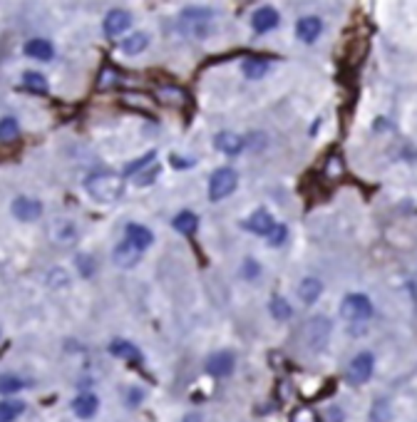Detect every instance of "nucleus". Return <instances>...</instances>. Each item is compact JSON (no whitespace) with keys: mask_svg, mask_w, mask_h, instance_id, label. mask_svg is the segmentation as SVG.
<instances>
[{"mask_svg":"<svg viewBox=\"0 0 417 422\" xmlns=\"http://www.w3.org/2000/svg\"><path fill=\"white\" fill-rule=\"evenodd\" d=\"M87 194L99 204H112L122 196V176L115 172H92L85 179Z\"/></svg>","mask_w":417,"mask_h":422,"instance_id":"1","label":"nucleus"},{"mask_svg":"<svg viewBox=\"0 0 417 422\" xmlns=\"http://www.w3.org/2000/svg\"><path fill=\"white\" fill-rule=\"evenodd\" d=\"M328 338H331V320L323 318V316L311 318L303 325V331H300V340L306 343V348H311L315 353H320L326 348Z\"/></svg>","mask_w":417,"mask_h":422,"instance_id":"2","label":"nucleus"},{"mask_svg":"<svg viewBox=\"0 0 417 422\" xmlns=\"http://www.w3.org/2000/svg\"><path fill=\"white\" fill-rule=\"evenodd\" d=\"M236 184H239V176H236L234 169H216L211 179H208V199L211 202H222V199H226L234 191Z\"/></svg>","mask_w":417,"mask_h":422,"instance_id":"3","label":"nucleus"},{"mask_svg":"<svg viewBox=\"0 0 417 422\" xmlns=\"http://www.w3.org/2000/svg\"><path fill=\"white\" fill-rule=\"evenodd\" d=\"M372 368H375V357H372V353H358V355L353 357L350 365H348L346 371V380L350 385H363L370 380L372 375Z\"/></svg>","mask_w":417,"mask_h":422,"instance_id":"4","label":"nucleus"},{"mask_svg":"<svg viewBox=\"0 0 417 422\" xmlns=\"http://www.w3.org/2000/svg\"><path fill=\"white\" fill-rule=\"evenodd\" d=\"M340 313H343V318H348V320H365L372 316V303L368 296H363V293H350V296L343 298Z\"/></svg>","mask_w":417,"mask_h":422,"instance_id":"5","label":"nucleus"},{"mask_svg":"<svg viewBox=\"0 0 417 422\" xmlns=\"http://www.w3.org/2000/svg\"><path fill=\"white\" fill-rule=\"evenodd\" d=\"M206 373L214 377H226L234 373V355L228 351H216L206 357Z\"/></svg>","mask_w":417,"mask_h":422,"instance_id":"6","label":"nucleus"},{"mask_svg":"<svg viewBox=\"0 0 417 422\" xmlns=\"http://www.w3.org/2000/svg\"><path fill=\"white\" fill-rule=\"evenodd\" d=\"M10 211H13V216L18 221H35L40 219V214H43V204L38 202V199H30V196H18L13 202V207H10Z\"/></svg>","mask_w":417,"mask_h":422,"instance_id":"7","label":"nucleus"},{"mask_svg":"<svg viewBox=\"0 0 417 422\" xmlns=\"http://www.w3.org/2000/svg\"><path fill=\"white\" fill-rule=\"evenodd\" d=\"M243 226L251 231V234H259V236H268V231L276 226L274 216L268 214L266 209H256L254 214L248 216L246 221H243Z\"/></svg>","mask_w":417,"mask_h":422,"instance_id":"8","label":"nucleus"},{"mask_svg":"<svg viewBox=\"0 0 417 422\" xmlns=\"http://www.w3.org/2000/svg\"><path fill=\"white\" fill-rule=\"evenodd\" d=\"M251 25H254L256 33H268V30H274V27L278 25V10L271 5L259 8V10L251 15Z\"/></svg>","mask_w":417,"mask_h":422,"instance_id":"9","label":"nucleus"},{"mask_svg":"<svg viewBox=\"0 0 417 422\" xmlns=\"http://www.w3.org/2000/svg\"><path fill=\"white\" fill-rule=\"evenodd\" d=\"M320 30H323V23H320L315 15H306V18H300L298 25H296V35H298V40L300 43H306V45H311V43L318 40Z\"/></svg>","mask_w":417,"mask_h":422,"instance_id":"10","label":"nucleus"},{"mask_svg":"<svg viewBox=\"0 0 417 422\" xmlns=\"http://www.w3.org/2000/svg\"><path fill=\"white\" fill-rule=\"evenodd\" d=\"M127 244H130L132 248H137L139 253L144 251V248L152 246V241H154V236H152V231L147 226H142V224H127Z\"/></svg>","mask_w":417,"mask_h":422,"instance_id":"11","label":"nucleus"},{"mask_svg":"<svg viewBox=\"0 0 417 422\" xmlns=\"http://www.w3.org/2000/svg\"><path fill=\"white\" fill-rule=\"evenodd\" d=\"M97 408H99V400H97V395H92V392H82V395H78L72 400V412H75L80 420L95 417Z\"/></svg>","mask_w":417,"mask_h":422,"instance_id":"12","label":"nucleus"},{"mask_svg":"<svg viewBox=\"0 0 417 422\" xmlns=\"http://www.w3.org/2000/svg\"><path fill=\"white\" fill-rule=\"evenodd\" d=\"M130 25H132V15L127 13V10H119V8L110 10L107 18H104V33L107 35H119Z\"/></svg>","mask_w":417,"mask_h":422,"instance_id":"13","label":"nucleus"},{"mask_svg":"<svg viewBox=\"0 0 417 422\" xmlns=\"http://www.w3.org/2000/svg\"><path fill=\"white\" fill-rule=\"evenodd\" d=\"M25 55L33 60H40V62H50V60L55 58V47H52V43H47V40L35 38L25 43Z\"/></svg>","mask_w":417,"mask_h":422,"instance_id":"14","label":"nucleus"},{"mask_svg":"<svg viewBox=\"0 0 417 422\" xmlns=\"http://www.w3.org/2000/svg\"><path fill=\"white\" fill-rule=\"evenodd\" d=\"M156 97L162 104H169V107H184V104L189 102V95L182 90V87H176V84H164L156 90Z\"/></svg>","mask_w":417,"mask_h":422,"instance_id":"15","label":"nucleus"},{"mask_svg":"<svg viewBox=\"0 0 417 422\" xmlns=\"http://www.w3.org/2000/svg\"><path fill=\"white\" fill-rule=\"evenodd\" d=\"M214 147L222 154H239L243 150V139L239 134H234V132H219L214 137Z\"/></svg>","mask_w":417,"mask_h":422,"instance_id":"16","label":"nucleus"},{"mask_svg":"<svg viewBox=\"0 0 417 422\" xmlns=\"http://www.w3.org/2000/svg\"><path fill=\"white\" fill-rule=\"evenodd\" d=\"M211 18H214V13H211L208 8H187V10L182 13L184 23H189L191 27H196V30H199L196 35H204V27H206V23Z\"/></svg>","mask_w":417,"mask_h":422,"instance_id":"17","label":"nucleus"},{"mask_svg":"<svg viewBox=\"0 0 417 422\" xmlns=\"http://www.w3.org/2000/svg\"><path fill=\"white\" fill-rule=\"evenodd\" d=\"M110 353L115 357H122L127 363H139L142 360V353L137 351V345H132L130 340H112L110 343Z\"/></svg>","mask_w":417,"mask_h":422,"instance_id":"18","label":"nucleus"},{"mask_svg":"<svg viewBox=\"0 0 417 422\" xmlns=\"http://www.w3.org/2000/svg\"><path fill=\"white\" fill-rule=\"evenodd\" d=\"M112 259H115V263H117L119 268H132V266H137L139 251H137V248H132L130 244L124 241V244L115 246V253H112Z\"/></svg>","mask_w":417,"mask_h":422,"instance_id":"19","label":"nucleus"},{"mask_svg":"<svg viewBox=\"0 0 417 422\" xmlns=\"http://www.w3.org/2000/svg\"><path fill=\"white\" fill-rule=\"evenodd\" d=\"M368 58V38H353L348 43V65L358 67Z\"/></svg>","mask_w":417,"mask_h":422,"instance_id":"20","label":"nucleus"},{"mask_svg":"<svg viewBox=\"0 0 417 422\" xmlns=\"http://www.w3.org/2000/svg\"><path fill=\"white\" fill-rule=\"evenodd\" d=\"M171 226H174L179 234L191 236L196 231V226H199V219H196L191 211H179V214L174 216V221H171Z\"/></svg>","mask_w":417,"mask_h":422,"instance_id":"21","label":"nucleus"},{"mask_svg":"<svg viewBox=\"0 0 417 422\" xmlns=\"http://www.w3.org/2000/svg\"><path fill=\"white\" fill-rule=\"evenodd\" d=\"M300 298L306 301V303H315L320 298V293H323V283L318 279H303L300 281Z\"/></svg>","mask_w":417,"mask_h":422,"instance_id":"22","label":"nucleus"},{"mask_svg":"<svg viewBox=\"0 0 417 422\" xmlns=\"http://www.w3.org/2000/svg\"><path fill=\"white\" fill-rule=\"evenodd\" d=\"M147 45H150V35L147 33H132L130 38L122 43V50L127 52V55H139V52H142Z\"/></svg>","mask_w":417,"mask_h":422,"instance_id":"23","label":"nucleus"},{"mask_svg":"<svg viewBox=\"0 0 417 422\" xmlns=\"http://www.w3.org/2000/svg\"><path fill=\"white\" fill-rule=\"evenodd\" d=\"M268 72V62L263 58H248L243 62V75L248 80H261Z\"/></svg>","mask_w":417,"mask_h":422,"instance_id":"24","label":"nucleus"},{"mask_svg":"<svg viewBox=\"0 0 417 422\" xmlns=\"http://www.w3.org/2000/svg\"><path fill=\"white\" fill-rule=\"evenodd\" d=\"M23 410L25 405L20 403V400H5V403H0V422H13L23 415Z\"/></svg>","mask_w":417,"mask_h":422,"instance_id":"25","label":"nucleus"},{"mask_svg":"<svg viewBox=\"0 0 417 422\" xmlns=\"http://www.w3.org/2000/svg\"><path fill=\"white\" fill-rule=\"evenodd\" d=\"M268 311H271V316H274L276 320H288L291 316H294L291 303H288L286 298H281V296H276V298L268 303Z\"/></svg>","mask_w":417,"mask_h":422,"instance_id":"26","label":"nucleus"},{"mask_svg":"<svg viewBox=\"0 0 417 422\" xmlns=\"http://www.w3.org/2000/svg\"><path fill=\"white\" fill-rule=\"evenodd\" d=\"M18 137H20V127H18V122H15L13 117L0 119V142L10 144V142H15Z\"/></svg>","mask_w":417,"mask_h":422,"instance_id":"27","label":"nucleus"},{"mask_svg":"<svg viewBox=\"0 0 417 422\" xmlns=\"http://www.w3.org/2000/svg\"><path fill=\"white\" fill-rule=\"evenodd\" d=\"M154 159H156V152L152 150L150 154H144V156H139V159H134V162L127 164V167H124V176H137L139 172H144L147 167H152Z\"/></svg>","mask_w":417,"mask_h":422,"instance_id":"28","label":"nucleus"},{"mask_svg":"<svg viewBox=\"0 0 417 422\" xmlns=\"http://www.w3.org/2000/svg\"><path fill=\"white\" fill-rule=\"evenodd\" d=\"M23 84H25L30 92H35V95H45L47 92V80L43 78L40 72H25V75H23Z\"/></svg>","mask_w":417,"mask_h":422,"instance_id":"29","label":"nucleus"},{"mask_svg":"<svg viewBox=\"0 0 417 422\" xmlns=\"http://www.w3.org/2000/svg\"><path fill=\"white\" fill-rule=\"evenodd\" d=\"M119 82H122V78H119V72L115 70V67H102L99 80H97V90H112V87H117Z\"/></svg>","mask_w":417,"mask_h":422,"instance_id":"30","label":"nucleus"},{"mask_svg":"<svg viewBox=\"0 0 417 422\" xmlns=\"http://www.w3.org/2000/svg\"><path fill=\"white\" fill-rule=\"evenodd\" d=\"M18 390H23V380L18 375H10V373L0 375V395H15Z\"/></svg>","mask_w":417,"mask_h":422,"instance_id":"31","label":"nucleus"},{"mask_svg":"<svg viewBox=\"0 0 417 422\" xmlns=\"http://www.w3.org/2000/svg\"><path fill=\"white\" fill-rule=\"evenodd\" d=\"M392 417V410H390V403L388 400H375L370 410V420L372 422H390Z\"/></svg>","mask_w":417,"mask_h":422,"instance_id":"32","label":"nucleus"},{"mask_svg":"<svg viewBox=\"0 0 417 422\" xmlns=\"http://www.w3.org/2000/svg\"><path fill=\"white\" fill-rule=\"evenodd\" d=\"M343 159H340V154L338 152H333L331 156L326 159V174H328V179H338L340 174H343Z\"/></svg>","mask_w":417,"mask_h":422,"instance_id":"33","label":"nucleus"},{"mask_svg":"<svg viewBox=\"0 0 417 422\" xmlns=\"http://www.w3.org/2000/svg\"><path fill=\"white\" fill-rule=\"evenodd\" d=\"M266 134L263 132H251V134L243 139V147H248V150H254V152H261L263 147H266Z\"/></svg>","mask_w":417,"mask_h":422,"instance_id":"34","label":"nucleus"},{"mask_svg":"<svg viewBox=\"0 0 417 422\" xmlns=\"http://www.w3.org/2000/svg\"><path fill=\"white\" fill-rule=\"evenodd\" d=\"M266 239H268V244H271V246H281V244L288 239V228L283 226V224H276V226L268 231Z\"/></svg>","mask_w":417,"mask_h":422,"instance_id":"35","label":"nucleus"},{"mask_svg":"<svg viewBox=\"0 0 417 422\" xmlns=\"http://www.w3.org/2000/svg\"><path fill=\"white\" fill-rule=\"evenodd\" d=\"M156 174H159V167H156V164H152V167H147V172H144V174H137V176H134V182H137L139 187H144V184L154 182Z\"/></svg>","mask_w":417,"mask_h":422,"instance_id":"36","label":"nucleus"},{"mask_svg":"<svg viewBox=\"0 0 417 422\" xmlns=\"http://www.w3.org/2000/svg\"><path fill=\"white\" fill-rule=\"evenodd\" d=\"M47 281H50V286H55V288H62L67 283V273L62 271V268H55V271L50 273V276H47Z\"/></svg>","mask_w":417,"mask_h":422,"instance_id":"37","label":"nucleus"},{"mask_svg":"<svg viewBox=\"0 0 417 422\" xmlns=\"http://www.w3.org/2000/svg\"><path fill=\"white\" fill-rule=\"evenodd\" d=\"M294 422H320V420L311 408H300V410H296Z\"/></svg>","mask_w":417,"mask_h":422,"instance_id":"38","label":"nucleus"},{"mask_svg":"<svg viewBox=\"0 0 417 422\" xmlns=\"http://www.w3.org/2000/svg\"><path fill=\"white\" fill-rule=\"evenodd\" d=\"M259 273H261V268H259V263H256L254 259H246V261H243V271H241L243 279H256Z\"/></svg>","mask_w":417,"mask_h":422,"instance_id":"39","label":"nucleus"},{"mask_svg":"<svg viewBox=\"0 0 417 422\" xmlns=\"http://www.w3.org/2000/svg\"><path fill=\"white\" fill-rule=\"evenodd\" d=\"M294 385L288 383V380H281L278 383V395H281V400H283V403H286V397H291V392H294Z\"/></svg>","mask_w":417,"mask_h":422,"instance_id":"40","label":"nucleus"},{"mask_svg":"<svg viewBox=\"0 0 417 422\" xmlns=\"http://www.w3.org/2000/svg\"><path fill=\"white\" fill-rule=\"evenodd\" d=\"M78 263H80V266H82V276H92V271H95V268H92V266H95V263H92V261H90V263H87V256H80Z\"/></svg>","mask_w":417,"mask_h":422,"instance_id":"41","label":"nucleus"},{"mask_svg":"<svg viewBox=\"0 0 417 422\" xmlns=\"http://www.w3.org/2000/svg\"><path fill=\"white\" fill-rule=\"evenodd\" d=\"M171 164H176L179 169H187V167H191V159H179V156H171Z\"/></svg>","mask_w":417,"mask_h":422,"instance_id":"42","label":"nucleus"},{"mask_svg":"<svg viewBox=\"0 0 417 422\" xmlns=\"http://www.w3.org/2000/svg\"><path fill=\"white\" fill-rule=\"evenodd\" d=\"M184 422H204V420H202V415H199V412H189V415L184 417Z\"/></svg>","mask_w":417,"mask_h":422,"instance_id":"43","label":"nucleus"}]
</instances>
